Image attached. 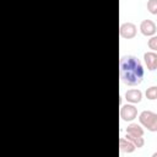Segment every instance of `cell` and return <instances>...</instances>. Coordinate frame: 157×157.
Here are the masks:
<instances>
[{
  "mask_svg": "<svg viewBox=\"0 0 157 157\" xmlns=\"http://www.w3.org/2000/svg\"><path fill=\"white\" fill-rule=\"evenodd\" d=\"M119 75L128 86H137L142 82L145 71L141 61L134 55H123L119 60Z\"/></svg>",
  "mask_w": 157,
  "mask_h": 157,
  "instance_id": "cell-1",
  "label": "cell"
},
{
  "mask_svg": "<svg viewBox=\"0 0 157 157\" xmlns=\"http://www.w3.org/2000/svg\"><path fill=\"white\" fill-rule=\"evenodd\" d=\"M139 121L148 131H157V113L151 110H144L139 115Z\"/></svg>",
  "mask_w": 157,
  "mask_h": 157,
  "instance_id": "cell-2",
  "label": "cell"
},
{
  "mask_svg": "<svg viewBox=\"0 0 157 157\" xmlns=\"http://www.w3.org/2000/svg\"><path fill=\"white\" fill-rule=\"evenodd\" d=\"M136 33H137V27L132 22H124L119 27V34H120V37H123L125 39L135 38Z\"/></svg>",
  "mask_w": 157,
  "mask_h": 157,
  "instance_id": "cell-3",
  "label": "cell"
},
{
  "mask_svg": "<svg viewBox=\"0 0 157 157\" xmlns=\"http://www.w3.org/2000/svg\"><path fill=\"white\" fill-rule=\"evenodd\" d=\"M137 117V109L132 103H126L120 108V118L124 121H132Z\"/></svg>",
  "mask_w": 157,
  "mask_h": 157,
  "instance_id": "cell-4",
  "label": "cell"
},
{
  "mask_svg": "<svg viewBox=\"0 0 157 157\" xmlns=\"http://www.w3.org/2000/svg\"><path fill=\"white\" fill-rule=\"evenodd\" d=\"M140 31L144 36L146 37H152L156 34V31H157V26L156 23L152 21V20H144L141 23H140Z\"/></svg>",
  "mask_w": 157,
  "mask_h": 157,
  "instance_id": "cell-5",
  "label": "cell"
},
{
  "mask_svg": "<svg viewBox=\"0 0 157 157\" xmlns=\"http://www.w3.org/2000/svg\"><path fill=\"white\" fill-rule=\"evenodd\" d=\"M144 60L150 71L157 70V53L155 52H146L144 54Z\"/></svg>",
  "mask_w": 157,
  "mask_h": 157,
  "instance_id": "cell-6",
  "label": "cell"
},
{
  "mask_svg": "<svg viewBox=\"0 0 157 157\" xmlns=\"http://www.w3.org/2000/svg\"><path fill=\"white\" fill-rule=\"evenodd\" d=\"M125 99L129 102V103H140L141 99H142V92L137 88H132V90H129L125 92Z\"/></svg>",
  "mask_w": 157,
  "mask_h": 157,
  "instance_id": "cell-7",
  "label": "cell"
},
{
  "mask_svg": "<svg viewBox=\"0 0 157 157\" xmlns=\"http://www.w3.org/2000/svg\"><path fill=\"white\" fill-rule=\"evenodd\" d=\"M119 147H120V151L124 152V153H131L136 150L135 145L130 140H128L126 137H120L119 139Z\"/></svg>",
  "mask_w": 157,
  "mask_h": 157,
  "instance_id": "cell-8",
  "label": "cell"
},
{
  "mask_svg": "<svg viewBox=\"0 0 157 157\" xmlns=\"http://www.w3.org/2000/svg\"><path fill=\"white\" fill-rule=\"evenodd\" d=\"M126 130V134H130V135H136V136H144V128L136 123H131L128 125V128L125 129Z\"/></svg>",
  "mask_w": 157,
  "mask_h": 157,
  "instance_id": "cell-9",
  "label": "cell"
},
{
  "mask_svg": "<svg viewBox=\"0 0 157 157\" xmlns=\"http://www.w3.org/2000/svg\"><path fill=\"white\" fill-rule=\"evenodd\" d=\"M128 140H130L134 145H135V147L136 148H141L144 145H145V140H144V137L142 136H136V135H130V134H126V136H125Z\"/></svg>",
  "mask_w": 157,
  "mask_h": 157,
  "instance_id": "cell-10",
  "label": "cell"
},
{
  "mask_svg": "<svg viewBox=\"0 0 157 157\" xmlns=\"http://www.w3.org/2000/svg\"><path fill=\"white\" fill-rule=\"evenodd\" d=\"M145 94H146V98H147V99H151V101L157 99V86H151V87H148V88L146 90Z\"/></svg>",
  "mask_w": 157,
  "mask_h": 157,
  "instance_id": "cell-11",
  "label": "cell"
},
{
  "mask_svg": "<svg viewBox=\"0 0 157 157\" xmlns=\"http://www.w3.org/2000/svg\"><path fill=\"white\" fill-rule=\"evenodd\" d=\"M147 10L152 15H157V0H148L147 1Z\"/></svg>",
  "mask_w": 157,
  "mask_h": 157,
  "instance_id": "cell-12",
  "label": "cell"
},
{
  "mask_svg": "<svg viewBox=\"0 0 157 157\" xmlns=\"http://www.w3.org/2000/svg\"><path fill=\"white\" fill-rule=\"evenodd\" d=\"M147 45H148L150 49H152V52H157V36H156V34L152 36V37L148 39Z\"/></svg>",
  "mask_w": 157,
  "mask_h": 157,
  "instance_id": "cell-13",
  "label": "cell"
},
{
  "mask_svg": "<svg viewBox=\"0 0 157 157\" xmlns=\"http://www.w3.org/2000/svg\"><path fill=\"white\" fill-rule=\"evenodd\" d=\"M152 157H157V152H155V153L152 155Z\"/></svg>",
  "mask_w": 157,
  "mask_h": 157,
  "instance_id": "cell-14",
  "label": "cell"
}]
</instances>
